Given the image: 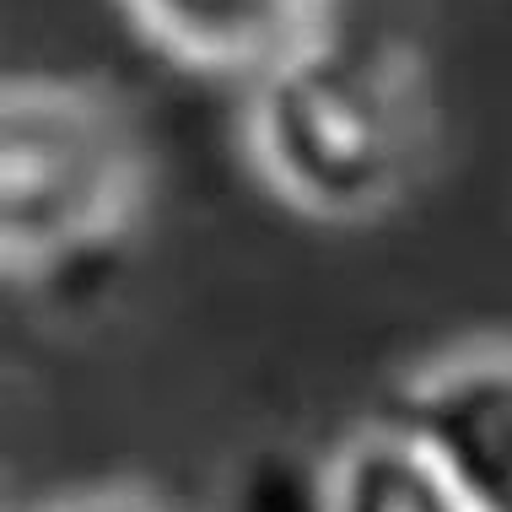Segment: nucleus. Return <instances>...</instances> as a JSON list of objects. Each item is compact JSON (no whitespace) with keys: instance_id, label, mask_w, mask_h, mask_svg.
I'll list each match as a JSON object with an SVG mask.
<instances>
[{"instance_id":"obj_3","label":"nucleus","mask_w":512,"mask_h":512,"mask_svg":"<svg viewBox=\"0 0 512 512\" xmlns=\"http://www.w3.org/2000/svg\"><path fill=\"white\" fill-rule=\"evenodd\" d=\"M394 421L432 453L464 512H512V340H469L415 367Z\"/></svg>"},{"instance_id":"obj_1","label":"nucleus","mask_w":512,"mask_h":512,"mask_svg":"<svg viewBox=\"0 0 512 512\" xmlns=\"http://www.w3.org/2000/svg\"><path fill=\"white\" fill-rule=\"evenodd\" d=\"M243 146L281 205L324 227L389 216L432 168L437 108L399 38L318 33L248 81Z\"/></svg>"},{"instance_id":"obj_4","label":"nucleus","mask_w":512,"mask_h":512,"mask_svg":"<svg viewBox=\"0 0 512 512\" xmlns=\"http://www.w3.org/2000/svg\"><path fill=\"white\" fill-rule=\"evenodd\" d=\"M151 49L205 76L254 81L308 38L329 33L335 0H119Z\"/></svg>"},{"instance_id":"obj_6","label":"nucleus","mask_w":512,"mask_h":512,"mask_svg":"<svg viewBox=\"0 0 512 512\" xmlns=\"http://www.w3.org/2000/svg\"><path fill=\"white\" fill-rule=\"evenodd\" d=\"M216 512H329V453L297 442H265L227 475Z\"/></svg>"},{"instance_id":"obj_7","label":"nucleus","mask_w":512,"mask_h":512,"mask_svg":"<svg viewBox=\"0 0 512 512\" xmlns=\"http://www.w3.org/2000/svg\"><path fill=\"white\" fill-rule=\"evenodd\" d=\"M44 512H173L168 502H157L151 491L141 486H103V491H81V496H65Z\"/></svg>"},{"instance_id":"obj_5","label":"nucleus","mask_w":512,"mask_h":512,"mask_svg":"<svg viewBox=\"0 0 512 512\" xmlns=\"http://www.w3.org/2000/svg\"><path fill=\"white\" fill-rule=\"evenodd\" d=\"M329 512H464L432 453L394 421H367L329 453Z\"/></svg>"},{"instance_id":"obj_2","label":"nucleus","mask_w":512,"mask_h":512,"mask_svg":"<svg viewBox=\"0 0 512 512\" xmlns=\"http://www.w3.org/2000/svg\"><path fill=\"white\" fill-rule=\"evenodd\" d=\"M146 200L141 135L119 98L71 76L0 87V259L11 281L108 254Z\"/></svg>"}]
</instances>
